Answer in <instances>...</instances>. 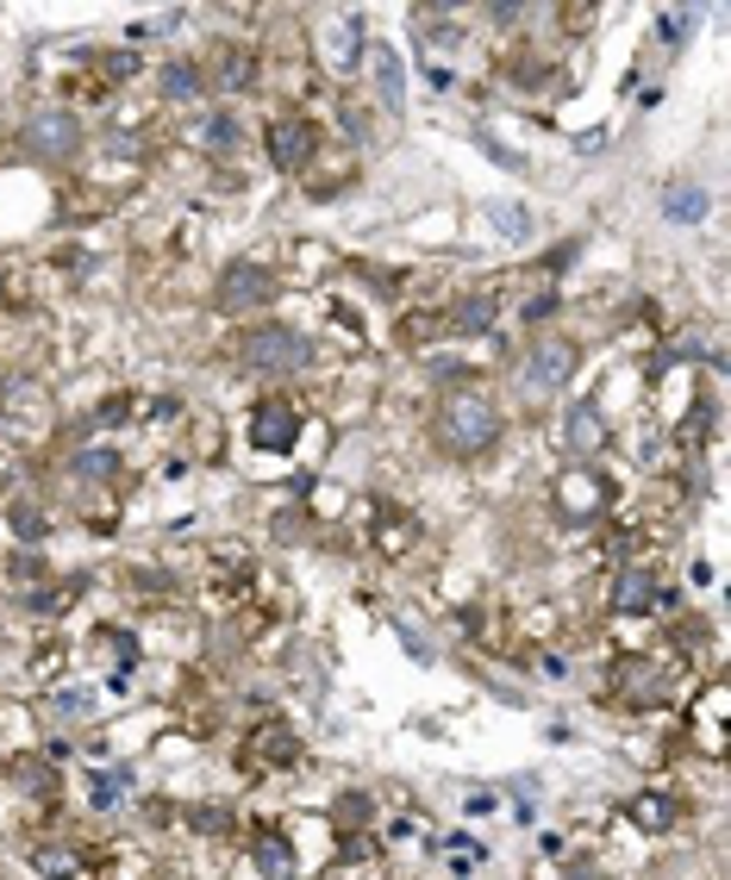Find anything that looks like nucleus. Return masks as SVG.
Listing matches in <instances>:
<instances>
[{
    "mask_svg": "<svg viewBox=\"0 0 731 880\" xmlns=\"http://www.w3.org/2000/svg\"><path fill=\"white\" fill-rule=\"evenodd\" d=\"M375 95H382L388 113H401L406 107V63L394 51H375Z\"/></svg>",
    "mask_w": 731,
    "mask_h": 880,
    "instance_id": "nucleus-14",
    "label": "nucleus"
},
{
    "mask_svg": "<svg viewBox=\"0 0 731 880\" xmlns=\"http://www.w3.org/2000/svg\"><path fill=\"white\" fill-rule=\"evenodd\" d=\"M326 63L338 69V76H350V69L363 63V20H357V13L331 25V38H326Z\"/></svg>",
    "mask_w": 731,
    "mask_h": 880,
    "instance_id": "nucleus-10",
    "label": "nucleus"
},
{
    "mask_svg": "<svg viewBox=\"0 0 731 880\" xmlns=\"http://www.w3.org/2000/svg\"><path fill=\"white\" fill-rule=\"evenodd\" d=\"M13 531H20L25 543H32V537H44V518L32 513V506H13Z\"/></svg>",
    "mask_w": 731,
    "mask_h": 880,
    "instance_id": "nucleus-28",
    "label": "nucleus"
},
{
    "mask_svg": "<svg viewBox=\"0 0 731 880\" xmlns=\"http://www.w3.org/2000/svg\"><path fill=\"white\" fill-rule=\"evenodd\" d=\"M501 438V413L481 394H457L438 406V450L444 457H481L488 443Z\"/></svg>",
    "mask_w": 731,
    "mask_h": 880,
    "instance_id": "nucleus-1",
    "label": "nucleus"
},
{
    "mask_svg": "<svg viewBox=\"0 0 731 880\" xmlns=\"http://www.w3.org/2000/svg\"><path fill=\"white\" fill-rule=\"evenodd\" d=\"M675 818H681V812H675V800H663V793H637L632 800V824H644V831H669Z\"/></svg>",
    "mask_w": 731,
    "mask_h": 880,
    "instance_id": "nucleus-16",
    "label": "nucleus"
},
{
    "mask_svg": "<svg viewBox=\"0 0 731 880\" xmlns=\"http://www.w3.org/2000/svg\"><path fill=\"white\" fill-rule=\"evenodd\" d=\"M231 824H238L231 818V805H194L188 812V831H200V837H226Z\"/></svg>",
    "mask_w": 731,
    "mask_h": 880,
    "instance_id": "nucleus-20",
    "label": "nucleus"
},
{
    "mask_svg": "<svg viewBox=\"0 0 731 880\" xmlns=\"http://www.w3.org/2000/svg\"><path fill=\"white\" fill-rule=\"evenodd\" d=\"M294 438H301V406L294 400H263L251 413V443L257 450H275V457H282V450H294Z\"/></svg>",
    "mask_w": 731,
    "mask_h": 880,
    "instance_id": "nucleus-6",
    "label": "nucleus"
},
{
    "mask_svg": "<svg viewBox=\"0 0 731 880\" xmlns=\"http://www.w3.org/2000/svg\"><path fill=\"white\" fill-rule=\"evenodd\" d=\"M425 13H457V7H469V0H419Z\"/></svg>",
    "mask_w": 731,
    "mask_h": 880,
    "instance_id": "nucleus-35",
    "label": "nucleus"
},
{
    "mask_svg": "<svg viewBox=\"0 0 731 880\" xmlns=\"http://www.w3.org/2000/svg\"><path fill=\"white\" fill-rule=\"evenodd\" d=\"M663 212H669L675 226H681V219L694 226V219L707 212V194H700V188H675V194H669V207H663Z\"/></svg>",
    "mask_w": 731,
    "mask_h": 880,
    "instance_id": "nucleus-22",
    "label": "nucleus"
},
{
    "mask_svg": "<svg viewBox=\"0 0 731 880\" xmlns=\"http://www.w3.org/2000/svg\"><path fill=\"white\" fill-rule=\"evenodd\" d=\"M550 312H557V294H532V307H525V319L538 326V319H550Z\"/></svg>",
    "mask_w": 731,
    "mask_h": 880,
    "instance_id": "nucleus-31",
    "label": "nucleus"
},
{
    "mask_svg": "<svg viewBox=\"0 0 731 880\" xmlns=\"http://www.w3.org/2000/svg\"><path fill=\"white\" fill-rule=\"evenodd\" d=\"M200 144H207V151H238V119L212 113L207 125H200Z\"/></svg>",
    "mask_w": 731,
    "mask_h": 880,
    "instance_id": "nucleus-21",
    "label": "nucleus"
},
{
    "mask_svg": "<svg viewBox=\"0 0 731 880\" xmlns=\"http://www.w3.org/2000/svg\"><path fill=\"white\" fill-rule=\"evenodd\" d=\"M7 413H13V419H44V387L7 382Z\"/></svg>",
    "mask_w": 731,
    "mask_h": 880,
    "instance_id": "nucleus-19",
    "label": "nucleus"
},
{
    "mask_svg": "<svg viewBox=\"0 0 731 880\" xmlns=\"http://www.w3.org/2000/svg\"><path fill=\"white\" fill-rule=\"evenodd\" d=\"M200 88H207V81H200L194 63H170V69H163V100H194Z\"/></svg>",
    "mask_w": 731,
    "mask_h": 880,
    "instance_id": "nucleus-18",
    "label": "nucleus"
},
{
    "mask_svg": "<svg viewBox=\"0 0 731 880\" xmlns=\"http://www.w3.org/2000/svg\"><path fill=\"white\" fill-rule=\"evenodd\" d=\"M244 369H270V375H282V369H301L307 363V338L288 326H257L238 338V350H231Z\"/></svg>",
    "mask_w": 731,
    "mask_h": 880,
    "instance_id": "nucleus-2",
    "label": "nucleus"
},
{
    "mask_svg": "<svg viewBox=\"0 0 731 880\" xmlns=\"http://www.w3.org/2000/svg\"><path fill=\"white\" fill-rule=\"evenodd\" d=\"M557 506L569 518H594L600 506H607V481L588 475L581 462H576V469H563V475H557Z\"/></svg>",
    "mask_w": 731,
    "mask_h": 880,
    "instance_id": "nucleus-8",
    "label": "nucleus"
},
{
    "mask_svg": "<svg viewBox=\"0 0 731 880\" xmlns=\"http://www.w3.org/2000/svg\"><path fill=\"white\" fill-rule=\"evenodd\" d=\"M613 613H656V581L644 569H625L619 574V587H613Z\"/></svg>",
    "mask_w": 731,
    "mask_h": 880,
    "instance_id": "nucleus-12",
    "label": "nucleus"
},
{
    "mask_svg": "<svg viewBox=\"0 0 731 880\" xmlns=\"http://www.w3.org/2000/svg\"><path fill=\"white\" fill-rule=\"evenodd\" d=\"M520 7H525V0H488V20H494V25H513V20H520Z\"/></svg>",
    "mask_w": 731,
    "mask_h": 880,
    "instance_id": "nucleus-30",
    "label": "nucleus"
},
{
    "mask_svg": "<svg viewBox=\"0 0 731 880\" xmlns=\"http://www.w3.org/2000/svg\"><path fill=\"white\" fill-rule=\"evenodd\" d=\"M119 462H113V450H81L76 457V475H113Z\"/></svg>",
    "mask_w": 731,
    "mask_h": 880,
    "instance_id": "nucleus-24",
    "label": "nucleus"
},
{
    "mask_svg": "<svg viewBox=\"0 0 731 880\" xmlns=\"http://www.w3.org/2000/svg\"><path fill=\"white\" fill-rule=\"evenodd\" d=\"M251 856H257V875H270V880H275V875H294V849L275 837V831H263V837H257Z\"/></svg>",
    "mask_w": 731,
    "mask_h": 880,
    "instance_id": "nucleus-15",
    "label": "nucleus"
},
{
    "mask_svg": "<svg viewBox=\"0 0 731 880\" xmlns=\"http://www.w3.org/2000/svg\"><path fill=\"white\" fill-rule=\"evenodd\" d=\"M57 712H63V718H81V712H88V700H81V693H57Z\"/></svg>",
    "mask_w": 731,
    "mask_h": 880,
    "instance_id": "nucleus-33",
    "label": "nucleus"
},
{
    "mask_svg": "<svg viewBox=\"0 0 731 880\" xmlns=\"http://www.w3.org/2000/svg\"><path fill=\"white\" fill-rule=\"evenodd\" d=\"M20 781L39 787V793H51V774H44V768H20Z\"/></svg>",
    "mask_w": 731,
    "mask_h": 880,
    "instance_id": "nucleus-34",
    "label": "nucleus"
},
{
    "mask_svg": "<svg viewBox=\"0 0 731 880\" xmlns=\"http://www.w3.org/2000/svg\"><path fill=\"white\" fill-rule=\"evenodd\" d=\"M494 312H501V300H494V294H469V300H457V307H450V319H444V326L476 338V331H494Z\"/></svg>",
    "mask_w": 731,
    "mask_h": 880,
    "instance_id": "nucleus-13",
    "label": "nucleus"
},
{
    "mask_svg": "<svg viewBox=\"0 0 731 880\" xmlns=\"http://www.w3.org/2000/svg\"><path fill=\"white\" fill-rule=\"evenodd\" d=\"M270 300H275V275L263 263H251V256H238V263L219 275V287H212V307L231 312V319H238V312L270 307Z\"/></svg>",
    "mask_w": 731,
    "mask_h": 880,
    "instance_id": "nucleus-3",
    "label": "nucleus"
},
{
    "mask_svg": "<svg viewBox=\"0 0 731 880\" xmlns=\"http://www.w3.org/2000/svg\"><path fill=\"white\" fill-rule=\"evenodd\" d=\"M119 774H95V781H88V800H95V812H113V800H119Z\"/></svg>",
    "mask_w": 731,
    "mask_h": 880,
    "instance_id": "nucleus-23",
    "label": "nucleus"
},
{
    "mask_svg": "<svg viewBox=\"0 0 731 880\" xmlns=\"http://www.w3.org/2000/svg\"><path fill=\"white\" fill-rule=\"evenodd\" d=\"M219 88H251V76H257V57L251 51H219Z\"/></svg>",
    "mask_w": 731,
    "mask_h": 880,
    "instance_id": "nucleus-17",
    "label": "nucleus"
},
{
    "mask_svg": "<svg viewBox=\"0 0 731 880\" xmlns=\"http://www.w3.org/2000/svg\"><path fill=\"white\" fill-rule=\"evenodd\" d=\"M313 151H319V132L307 119H275L270 125V163L275 169H307Z\"/></svg>",
    "mask_w": 731,
    "mask_h": 880,
    "instance_id": "nucleus-7",
    "label": "nucleus"
},
{
    "mask_svg": "<svg viewBox=\"0 0 731 880\" xmlns=\"http://www.w3.org/2000/svg\"><path fill=\"white\" fill-rule=\"evenodd\" d=\"M363 818H369V800H363V793H345V800H338V824H345V831H357Z\"/></svg>",
    "mask_w": 731,
    "mask_h": 880,
    "instance_id": "nucleus-26",
    "label": "nucleus"
},
{
    "mask_svg": "<svg viewBox=\"0 0 731 880\" xmlns=\"http://www.w3.org/2000/svg\"><path fill=\"white\" fill-rule=\"evenodd\" d=\"M132 69H138V63L126 57V51H107V63H100V76H107V81H126Z\"/></svg>",
    "mask_w": 731,
    "mask_h": 880,
    "instance_id": "nucleus-29",
    "label": "nucleus"
},
{
    "mask_svg": "<svg viewBox=\"0 0 731 880\" xmlns=\"http://www.w3.org/2000/svg\"><path fill=\"white\" fill-rule=\"evenodd\" d=\"M544 76H550L544 63H513V81H525V88H532V81H544Z\"/></svg>",
    "mask_w": 731,
    "mask_h": 880,
    "instance_id": "nucleus-32",
    "label": "nucleus"
},
{
    "mask_svg": "<svg viewBox=\"0 0 731 880\" xmlns=\"http://www.w3.org/2000/svg\"><path fill=\"white\" fill-rule=\"evenodd\" d=\"M594 7H600V0H563V25H569V32H588Z\"/></svg>",
    "mask_w": 731,
    "mask_h": 880,
    "instance_id": "nucleus-25",
    "label": "nucleus"
},
{
    "mask_svg": "<svg viewBox=\"0 0 731 880\" xmlns=\"http://www.w3.org/2000/svg\"><path fill=\"white\" fill-rule=\"evenodd\" d=\"M25 151L44 156V163L81 156V119L69 113V107H39V113L25 119Z\"/></svg>",
    "mask_w": 731,
    "mask_h": 880,
    "instance_id": "nucleus-4",
    "label": "nucleus"
},
{
    "mask_svg": "<svg viewBox=\"0 0 731 880\" xmlns=\"http://www.w3.org/2000/svg\"><path fill=\"white\" fill-rule=\"evenodd\" d=\"M32 868H44V875H69L76 861H69V849H39V856H32Z\"/></svg>",
    "mask_w": 731,
    "mask_h": 880,
    "instance_id": "nucleus-27",
    "label": "nucleus"
},
{
    "mask_svg": "<svg viewBox=\"0 0 731 880\" xmlns=\"http://www.w3.org/2000/svg\"><path fill=\"white\" fill-rule=\"evenodd\" d=\"M563 438H569V457H600L607 450V419H600V406H569V425H563Z\"/></svg>",
    "mask_w": 731,
    "mask_h": 880,
    "instance_id": "nucleus-9",
    "label": "nucleus"
},
{
    "mask_svg": "<svg viewBox=\"0 0 731 880\" xmlns=\"http://www.w3.org/2000/svg\"><path fill=\"white\" fill-rule=\"evenodd\" d=\"M569 375H576V344H563V338H544V344L525 356L520 387H525V394H550V387H563Z\"/></svg>",
    "mask_w": 731,
    "mask_h": 880,
    "instance_id": "nucleus-5",
    "label": "nucleus"
},
{
    "mask_svg": "<svg viewBox=\"0 0 731 880\" xmlns=\"http://www.w3.org/2000/svg\"><path fill=\"white\" fill-rule=\"evenodd\" d=\"M251 749L263 756L270 768H294L301 762V737H294L288 725H263V730H251Z\"/></svg>",
    "mask_w": 731,
    "mask_h": 880,
    "instance_id": "nucleus-11",
    "label": "nucleus"
}]
</instances>
